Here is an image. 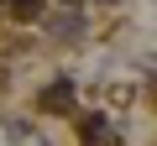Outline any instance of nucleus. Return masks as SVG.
<instances>
[{
    "label": "nucleus",
    "mask_w": 157,
    "mask_h": 146,
    "mask_svg": "<svg viewBox=\"0 0 157 146\" xmlns=\"http://www.w3.org/2000/svg\"><path fill=\"white\" fill-rule=\"evenodd\" d=\"M21 21H32V16H42V0H16V5H11Z\"/></svg>",
    "instance_id": "f257e3e1"
}]
</instances>
